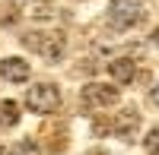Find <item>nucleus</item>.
Listing matches in <instances>:
<instances>
[{
    "instance_id": "obj_1",
    "label": "nucleus",
    "mask_w": 159,
    "mask_h": 155,
    "mask_svg": "<svg viewBox=\"0 0 159 155\" xmlns=\"http://www.w3.org/2000/svg\"><path fill=\"white\" fill-rule=\"evenodd\" d=\"M22 44L35 51L42 60L48 63H61L64 54H67V41H64L61 32H45V29H35V32H25L22 35Z\"/></svg>"
},
{
    "instance_id": "obj_2",
    "label": "nucleus",
    "mask_w": 159,
    "mask_h": 155,
    "mask_svg": "<svg viewBox=\"0 0 159 155\" xmlns=\"http://www.w3.org/2000/svg\"><path fill=\"white\" fill-rule=\"evenodd\" d=\"M143 3L140 0H111L108 3V13H105V22H108V29L115 32H127L134 29V25L143 22Z\"/></svg>"
},
{
    "instance_id": "obj_3",
    "label": "nucleus",
    "mask_w": 159,
    "mask_h": 155,
    "mask_svg": "<svg viewBox=\"0 0 159 155\" xmlns=\"http://www.w3.org/2000/svg\"><path fill=\"white\" fill-rule=\"evenodd\" d=\"M25 108L35 114H54L61 108V89L54 82H35L25 92Z\"/></svg>"
},
{
    "instance_id": "obj_4",
    "label": "nucleus",
    "mask_w": 159,
    "mask_h": 155,
    "mask_svg": "<svg viewBox=\"0 0 159 155\" xmlns=\"http://www.w3.org/2000/svg\"><path fill=\"white\" fill-rule=\"evenodd\" d=\"M121 98V89H115L111 82H86L83 92H80V101H83L86 111H99V108H111Z\"/></svg>"
},
{
    "instance_id": "obj_5",
    "label": "nucleus",
    "mask_w": 159,
    "mask_h": 155,
    "mask_svg": "<svg viewBox=\"0 0 159 155\" xmlns=\"http://www.w3.org/2000/svg\"><path fill=\"white\" fill-rule=\"evenodd\" d=\"M137 130H140V111H137V108H124V111L115 114V120H111V133H115V136L134 139Z\"/></svg>"
},
{
    "instance_id": "obj_6",
    "label": "nucleus",
    "mask_w": 159,
    "mask_h": 155,
    "mask_svg": "<svg viewBox=\"0 0 159 155\" xmlns=\"http://www.w3.org/2000/svg\"><path fill=\"white\" fill-rule=\"evenodd\" d=\"M0 76H3L7 82H29V76H32V67L25 63L22 57H3L0 60Z\"/></svg>"
},
{
    "instance_id": "obj_7",
    "label": "nucleus",
    "mask_w": 159,
    "mask_h": 155,
    "mask_svg": "<svg viewBox=\"0 0 159 155\" xmlns=\"http://www.w3.org/2000/svg\"><path fill=\"white\" fill-rule=\"evenodd\" d=\"M108 76H111L118 86H127V82H134V76H137V63L130 60V57H115L108 63Z\"/></svg>"
},
{
    "instance_id": "obj_8",
    "label": "nucleus",
    "mask_w": 159,
    "mask_h": 155,
    "mask_svg": "<svg viewBox=\"0 0 159 155\" xmlns=\"http://www.w3.org/2000/svg\"><path fill=\"white\" fill-rule=\"evenodd\" d=\"M19 124V105L16 101H0V127L3 130H10V127H16Z\"/></svg>"
},
{
    "instance_id": "obj_9",
    "label": "nucleus",
    "mask_w": 159,
    "mask_h": 155,
    "mask_svg": "<svg viewBox=\"0 0 159 155\" xmlns=\"http://www.w3.org/2000/svg\"><path fill=\"white\" fill-rule=\"evenodd\" d=\"M10 155H42V149H38L35 139H19V143L10 149Z\"/></svg>"
},
{
    "instance_id": "obj_10",
    "label": "nucleus",
    "mask_w": 159,
    "mask_h": 155,
    "mask_svg": "<svg viewBox=\"0 0 159 155\" xmlns=\"http://www.w3.org/2000/svg\"><path fill=\"white\" fill-rule=\"evenodd\" d=\"M143 146H147L150 155H159V124L153 127V130L147 133V139H143Z\"/></svg>"
},
{
    "instance_id": "obj_11",
    "label": "nucleus",
    "mask_w": 159,
    "mask_h": 155,
    "mask_svg": "<svg viewBox=\"0 0 159 155\" xmlns=\"http://www.w3.org/2000/svg\"><path fill=\"white\" fill-rule=\"evenodd\" d=\"M32 16H35V19H51V16H54V6H51V3H42Z\"/></svg>"
},
{
    "instance_id": "obj_12",
    "label": "nucleus",
    "mask_w": 159,
    "mask_h": 155,
    "mask_svg": "<svg viewBox=\"0 0 159 155\" xmlns=\"http://www.w3.org/2000/svg\"><path fill=\"white\" fill-rule=\"evenodd\" d=\"M150 98H153V105H156V108H159V82H156V86H153V89H150Z\"/></svg>"
},
{
    "instance_id": "obj_13",
    "label": "nucleus",
    "mask_w": 159,
    "mask_h": 155,
    "mask_svg": "<svg viewBox=\"0 0 159 155\" xmlns=\"http://www.w3.org/2000/svg\"><path fill=\"white\" fill-rule=\"evenodd\" d=\"M153 44H156V48H159V29H156V32H153Z\"/></svg>"
},
{
    "instance_id": "obj_14",
    "label": "nucleus",
    "mask_w": 159,
    "mask_h": 155,
    "mask_svg": "<svg viewBox=\"0 0 159 155\" xmlns=\"http://www.w3.org/2000/svg\"><path fill=\"white\" fill-rule=\"evenodd\" d=\"M89 155H105V152H89Z\"/></svg>"
},
{
    "instance_id": "obj_15",
    "label": "nucleus",
    "mask_w": 159,
    "mask_h": 155,
    "mask_svg": "<svg viewBox=\"0 0 159 155\" xmlns=\"http://www.w3.org/2000/svg\"><path fill=\"white\" fill-rule=\"evenodd\" d=\"M16 3H22V0H16Z\"/></svg>"
}]
</instances>
